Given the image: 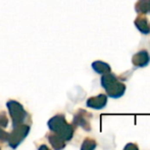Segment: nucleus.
Wrapping results in <instances>:
<instances>
[{
	"mask_svg": "<svg viewBox=\"0 0 150 150\" xmlns=\"http://www.w3.org/2000/svg\"><path fill=\"white\" fill-rule=\"evenodd\" d=\"M48 128L52 133L60 137L62 140L69 141L74 136V128L71 124L67 122L64 118V115L58 114V115L53 116L48 120Z\"/></svg>",
	"mask_w": 150,
	"mask_h": 150,
	"instance_id": "f257e3e1",
	"label": "nucleus"
},
{
	"mask_svg": "<svg viewBox=\"0 0 150 150\" xmlns=\"http://www.w3.org/2000/svg\"><path fill=\"white\" fill-rule=\"evenodd\" d=\"M101 85L105 88L107 95L113 99H117L125 94L126 86L122 82L117 81V78L115 74H110L108 72L103 74L101 77Z\"/></svg>",
	"mask_w": 150,
	"mask_h": 150,
	"instance_id": "f03ea898",
	"label": "nucleus"
},
{
	"mask_svg": "<svg viewBox=\"0 0 150 150\" xmlns=\"http://www.w3.org/2000/svg\"><path fill=\"white\" fill-rule=\"evenodd\" d=\"M6 106H7L8 112H9V115L12 120V128L18 126V124L25 123L26 120L29 119V117H30L29 113L25 110L24 106L21 103H18V101H7Z\"/></svg>",
	"mask_w": 150,
	"mask_h": 150,
	"instance_id": "7ed1b4c3",
	"label": "nucleus"
},
{
	"mask_svg": "<svg viewBox=\"0 0 150 150\" xmlns=\"http://www.w3.org/2000/svg\"><path fill=\"white\" fill-rule=\"evenodd\" d=\"M31 126L27 123H22L18 124V126H13L11 133H8V137H7V141L11 148H16L25 139L28 137L29 133H30Z\"/></svg>",
	"mask_w": 150,
	"mask_h": 150,
	"instance_id": "20e7f679",
	"label": "nucleus"
},
{
	"mask_svg": "<svg viewBox=\"0 0 150 150\" xmlns=\"http://www.w3.org/2000/svg\"><path fill=\"white\" fill-rule=\"evenodd\" d=\"M107 103V97L105 95H98L96 97H92V98L88 99L87 101V106L89 108H94V109H102L103 107H105Z\"/></svg>",
	"mask_w": 150,
	"mask_h": 150,
	"instance_id": "39448f33",
	"label": "nucleus"
},
{
	"mask_svg": "<svg viewBox=\"0 0 150 150\" xmlns=\"http://www.w3.org/2000/svg\"><path fill=\"white\" fill-rule=\"evenodd\" d=\"M150 61V56L147 54L146 50H141L138 54L133 57V64L137 67H144L148 65Z\"/></svg>",
	"mask_w": 150,
	"mask_h": 150,
	"instance_id": "423d86ee",
	"label": "nucleus"
},
{
	"mask_svg": "<svg viewBox=\"0 0 150 150\" xmlns=\"http://www.w3.org/2000/svg\"><path fill=\"white\" fill-rule=\"evenodd\" d=\"M47 139L49 141V143L51 144V146L53 147L54 149H62L64 148L65 146V141L62 140L60 137H58L57 135L53 134H50L47 136Z\"/></svg>",
	"mask_w": 150,
	"mask_h": 150,
	"instance_id": "0eeeda50",
	"label": "nucleus"
},
{
	"mask_svg": "<svg viewBox=\"0 0 150 150\" xmlns=\"http://www.w3.org/2000/svg\"><path fill=\"white\" fill-rule=\"evenodd\" d=\"M85 111H79L77 113V115L75 116L74 118V124H78V126H81L82 128H84L85 130H90V126H89V122L88 120L86 119V116H85Z\"/></svg>",
	"mask_w": 150,
	"mask_h": 150,
	"instance_id": "6e6552de",
	"label": "nucleus"
},
{
	"mask_svg": "<svg viewBox=\"0 0 150 150\" xmlns=\"http://www.w3.org/2000/svg\"><path fill=\"white\" fill-rule=\"evenodd\" d=\"M136 27L143 33V34H149L150 33V23L145 18H138L135 21Z\"/></svg>",
	"mask_w": 150,
	"mask_h": 150,
	"instance_id": "1a4fd4ad",
	"label": "nucleus"
},
{
	"mask_svg": "<svg viewBox=\"0 0 150 150\" xmlns=\"http://www.w3.org/2000/svg\"><path fill=\"white\" fill-rule=\"evenodd\" d=\"M92 68L99 74H105V73L110 72V67L106 63H103L101 61H96L92 64Z\"/></svg>",
	"mask_w": 150,
	"mask_h": 150,
	"instance_id": "9d476101",
	"label": "nucleus"
},
{
	"mask_svg": "<svg viewBox=\"0 0 150 150\" xmlns=\"http://www.w3.org/2000/svg\"><path fill=\"white\" fill-rule=\"evenodd\" d=\"M96 147V143L95 141L90 140V139H86L84 141L83 145H82V149H93Z\"/></svg>",
	"mask_w": 150,
	"mask_h": 150,
	"instance_id": "9b49d317",
	"label": "nucleus"
},
{
	"mask_svg": "<svg viewBox=\"0 0 150 150\" xmlns=\"http://www.w3.org/2000/svg\"><path fill=\"white\" fill-rule=\"evenodd\" d=\"M0 124L2 128H6L8 124V118L6 117L4 112H0Z\"/></svg>",
	"mask_w": 150,
	"mask_h": 150,
	"instance_id": "f8f14e48",
	"label": "nucleus"
},
{
	"mask_svg": "<svg viewBox=\"0 0 150 150\" xmlns=\"http://www.w3.org/2000/svg\"><path fill=\"white\" fill-rule=\"evenodd\" d=\"M7 137H8V133L4 132V131L2 130L1 124H0V141L6 142V141H7Z\"/></svg>",
	"mask_w": 150,
	"mask_h": 150,
	"instance_id": "ddd939ff",
	"label": "nucleus"
},
{
	"mask_svg": "<svg viewBox=\"0 0 150 150\" xmlns=\"http://www.w3.org/2000/svg\"><path fill=\"white\" fill-rule=\"evenodd\" d=\"M149 10H150V8H149Z\"/></svg>",
	"mask_w": 150,
	"mask_h": 150,
	"instance_id": "4468645a",
	"label": "nucleus"
}]
</instances>
